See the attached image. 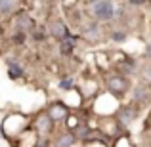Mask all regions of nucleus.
<instances>
[{
  "label": "nucleus",
  "mask_w": 151,
  "mask_h": 147,
  "mask_svg": "<svg viewBox=\"0 0 151 147\" xmlns=\"http://www.w3.org/2000/svg\"><path fill=\"white\" fill-rule=\"evenodd\" d=\"M92 15L100 21H111L115 17V4L111 0H94Z\"/></svg>",
  "instance_id": "nucleus-1"
},
{
  "label": "nucleus",
  "mask_w": 151,
  "mask_h": 147,
  "mask_svg": "<svg viewBox=\"0 0 151 147\" xmlns=\"http://www.w3.org/2000/svg\"><path fill=\"white\" fill-rule=\"evenodd\" d=\"M105 84H107V90H109L113 96L121 98V96L126 94L130 82H128V78H126V75H111V77H107Z\"/></svg>",
  "instance_id": "nucleus-2"
},
{
  "label": "nucleus",
  "mask_w": 151,
  "mask_h": 147,
  "mask_svg": "<svg viewBox=\"0 0 151 147\" xmlns=\"http://www.w3.org/2000/svg\"><path fill=\"white\" fill-rule=\"evenodd\" d=\"M50 34L61 42V40H65V38L69 37L71 33H69V27H67L65 23L61 21V19H55V21L50 23Z\"/></svg>",
  "instance_id": "nucleus-3"
},
{
  "label": "nucleus",
  "mask_w": 151,
  "mask_h": 147,
  "mask_svg": "<svg viewBox=\"0 0 151 147\" xmlns=\"http://www.w3.org/2000/svg\"><path fill=\"white\" fill-rule=\"evenodd\" d=\"M48 115L52 117L54 122H61V120H67L69 118V111L63 103H54V105L48 109Z\"/></svg>",
  "instance_id": "nucleus-4"
},
{
  "label": "nucleus",
  "mask_w": 151,
  "mask_h": 147,
  "mask_svg": "<svg viewBox=\"0 0 151 147\" xmlns=\"http://www.w3.org/2000/svg\"><path fill=\"white\" fill-rule=\"evenodd\" d=\"M35 23L33 19H31L29 14H25V11H17V15H15V29L17 31H33Z\"/></svg>",
  "instance_id": "nucleus-5"
},
{
  "label": "nucleus",
  "mask_w": 151,
  "mask_h": 147,
  "mask_svg": "<svg viewBox=\"0 0 151 147\" xmlns=\"http://www.w3.org/2000/svg\"><path fill=\"white\" fill-rule=\"evenodd\" d=\"M35 126H37L38 132H50L52 126H54V120H52V117L48 115V111L38 115V117H37V122H35Z\"/></svg>",
  "instance_id": "nucleus-6"
},
{
  "label": "nucleus",
  "mask_w": 151,
  "mask_h": 147,
  "mask_svg": "<svg viewBox=\"0 0 151 147\" xmlns=\"http://www.w3.org/2000/svg\"><path fill=\"white\" fill-rule=\"evenodd\" d=\"M77 34H69V37L65 38V40H61V44H59V52H61L63 55H71L75 50V42H77Z\"/></svg>",
  "instance_id": "nucleus-7"
},
{
  "label": "nucleus",
  "mask_w": 151,
  "mask_h": 147,
  "mask_svg": "<svg viewBox=\"0 0 151 147\" xmlns=\"http://www.w3.org/2000/svg\"><path fill=\"white\" fill-rule=\"evenodd\" d=\"M75 140H77V136H75L73 132H65V134H59L58 138H55V147H71L75 143Z\"/></svg>",
  "instance_id": "nucleus-8"
},
{
  "label": "nucleus",
  "mask_w": 151,
  "mask_h": 147,
  "mask_svg": "<svg viewBox=\"0 0 151 147\" xmlns=\"http://www.w3.org/2000/svg\"><path fill=\"white\" fill-rule=\"evenodd\" d=\"M17 0H0V15H12L17 10Z\"/></svg>",
  "instance_id": "nucleus-9"
},
{
  "label": "nucleus",
  "mask_w": 151,
  "mask_h": 147,
  "mask_svg": "<svg viewBox=\"0 0 151 147\" xmlns=\"http://www.w3.org/2000/svg\"><path fill=\"white\" fill-rule=\"evenodd\" d=\"M8 75H10L12 80H17V78H21V77H23L21 65H19V63H15V61H10V63H8Z\"/></svg>",
  "instance_id": "nucleus-10"
},
{
  "label": "nucleus",
  "mask_w": 151,
  "mask_h": 147,
  "mask_svg": "<svg viewBox=\"0 0 151 147\" xmlns=\"http://www.w3.org/2000/svg\"><path fill=\"white\" fill-rule=\"evenodd\" d=\"M119 117H121V122H122V124H124V126H128L130 122H132V118L136 117V115H134V111L130 109V107H124V109H121Z\"/></svg>",
  "instance_id": "nucleus-11"
},
{
  "label": "nucleus",
  "mask_w": 151,
  "mask_h": 147,
  "mask_svg": "<svg viewBox=\"0 0 151 147\" xmlns=\"http://www.w3.org/2000/svg\"><path fill=\"white\" fill-rule=\"evenodd\" d=\"M84 37L88 38V40H98V38H100V29H98L96 25H90L88 29L84 31Z\"/></svg>",
  "instance_id": "nucleus-12"
},
{
  "label": "nucleus",
  "mask_w": 151,
  "mask_h": 147,
  "mask_svg": "<svg viewBox=\"0 0 151 147\" xmlns=\"http://www.w3.org/2000/svg\"><path fill=\"white\" fill-rule=\"evenodd\" d=\"M12 38H14L15 44H23V42H25V38H27V33H25V31H15Z\"/></svg>",
  "instance_id": "nucleus-13"
},
{
  "label": "nucleus",
  "mask_w": 151,
  "mask_h": 147,
  "mask_svg": "<svg viewBox=\"0 0 151 147\" xmlns=\"http://www.w3.org/2000/svg\"><path fill=\"white\" fill-rule=\"evenodd\" d=\"M73 86H75L73 78H63V80L59 82V88H61V90H73Z\"/></svg>",
  "instance_id": "nucleus-14"
},
{
  "label": "nucleus",
  "mask_w": 151,
  "mask_h": 147,
  "mask_svg": "<svg viewBox=\"0 0 151 147\" xmlns=\"http://www.w3.org/2000/svg\"><path fill=\"white\" fill-rule=\"evenodd\" d=\"M111 38H113L115 42H124L126 40V33L124 31H115V33L111 34Z\"/></svg>",
  "instance_id": "nucleus-15"
},
{
  "label": "nucleus",
  "mask_w": 151,
  "mask_h": 147,
  "mask_svg": "<svg viewBox=\"0 0 151 147\" xmlns=\"http://www.w3.org/2000/svg\"><path fill=\"white\" fill-rule=\"evenodd\" d=\"M33 38L40 42V40H44V38H46V34L42 33V31H35V33H33Z\"/></svg>",
  "instance_id": "nucleus-16"
},
{
  "label": "nucleus",
  "mask_w": 151,
  "mask_h": 147,
  "mask_svg": "<svg viewBox=\"0 0 151 147\" xmlns=\"http://www.w3.org/2000/svg\"><path fill=\"white\" fill-rule=\"evenodd\" d=\"M144 78H145L147 82H151V65H147V67L144 69Z\"/></svg>",
  "instance_id": "nucleus-17"
},
{
  "label": "nucleus",
  "mask_w": 151,
  "mask_h": 147,
  "mask_svg": "<svg viewBox=\"0 0 151 147\" xmlns=\"http://www.w3.org/2000/svg\"><path fill=\"white\" fill-rule=\"evenodd\" d=\"M128 2L132 4V6H142V4H145L147 0H128Z\"/></svg>",
  "instance_id": "nucleus-18"
},
{
  "label": "nucleus",
  "mask_w": 151,
  "mask_h": 147,
  "mask_svg": "<svg viewBox=\"0 0 151 147\" xmlns=\"http://www.w3.org/2000/svg\"><path fill=\"white\" fill-rule=\"evenodd\" d=\"M73 2H77V0H63V4H65L67 8H71V6H73Z\"/></svg>",
  "instance_id": "nucleus-19"
},
{
  "label": "nucleus",
  "mask_w": 151,
  "mask_h": 147,
  "mask_svg": "<svg viewBox=\"0 0 151 147\" xmlns=\"http://www.w3.org/2000/svg\"><path fill=\"white\" fill-rule=\"evenodd\" d=\"M145 54H147V57L151 59V42L147 44V48H145Z\"/></svg>",
  "instance_id": "nucleus-20"
}]
</instances>
